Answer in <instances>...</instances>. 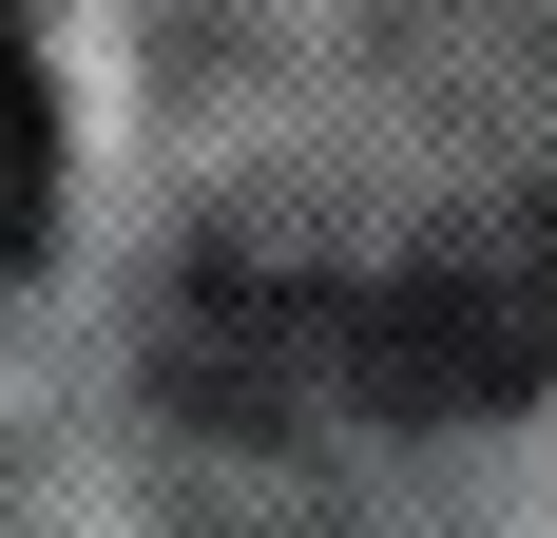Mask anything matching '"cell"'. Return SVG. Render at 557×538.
Masks as SVG:
<instances>
[{
	"label": "cell",
	"mask_w": 557,
	"mask_h": 538,
	"mask_svg": "<svg viewBox=\"0 0 557 538\" xmlns=\"http://www.w3.org/2000/svg\"><path fill=\"white\" fill-rule=\"evenodd\" d=\"M308 384L346 424H500L557 384V193L539 212H481L404 269H308Z\"/></svg>",
	"instance_id": "1"
},
{
	"label": "cell",
	"mask_w": 557,
	"mask_h": 538,
	"mask_svg": "<svg viewBox=\"0 0 557 538\" xmlns=\"http://www.w3.org/2000/svg\"><path fill=\"white\" fill-rule=\"evenodd\" d=\"M39 212H58V97H39V39L0 20V269L39 250Z\"/></svg>",
	"instance_id": "2"
}]
</instances>
